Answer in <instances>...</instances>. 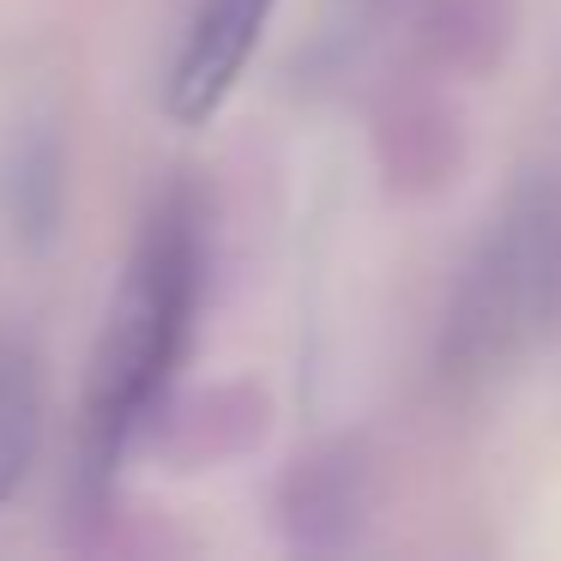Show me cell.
Returning <instances> with one entry per match:
<instances>
[{"label": "cell", "instance_id": "6da1fadb", "mask_svg": "<svg viewBox=\"0 0 561 561\" xmlns=\"http://www.w3.org/2000/svg\"><path fill=\"white\" fill-rule=\"evenodd\" d=\"M194 296H199V230L182 199L158 211L127 260L122 296L110 308V327L91 356V392H85V440L91 465L110 471L134 423L151 411L158 387L170 380L175 356L194 327Z\"/></svg>", "mask_w": 561, "mask_h": 561}, {"label": "cell", "instance_id": "7a4b0ae2", "mask_svg": "<svg viewBox=\"0 0 561 561\" xmlns=\"http://www.w3.org/2000/svg\"><path fill=\"white\" fill-rule=\"evenodd\" d=\"M556 218L537 199H525L513 218H501L495 242L483 248V260L471 266V290L459 308V339L465 351L495 356L519 339V327H531L543 314L549 290H556Z\"/></svg>", "mask_w": 561, "mask_h": 561}, {"label": "cell", "instance_id": "3957f363", "mask_svg": "<svg viewBox=\"0 0 561 561\" xmlns=\"http://www.w3.org/2000/svg\"><path fill=\"white\" fill-rule=\"evenodd\" d=\"M278 0H199L187 19L182 55L170 67V115L175 122H206L224 98L236 91L260 31H266Z\"/></svg>", "mask_w": 561, "mask_h": 561}, {"label": "cell", "instance_id": "5b68a950", "mask_svg": "<svg viewBox=\"0 0 561 561\" xmlns=\"http://www.w3.org/2000/svg\"><path fill=\"white\" fill-rule=\"evenodd\" d=\"M43 447V368L25 344L0 339V501H13Z\"/></svg>", "mask_w": 561, "mask_h": 561}, {"label": "cell", "instance_id": "277c9868", "mask_svg": "<svg viewBox=\"0 0 561 561\" xmlns=\"http://www.w3.org/2000/svg\"><path fill=\"white\" fill-rule=\"evenodd\" d=\"M61 139H55L49 122H25L13 134V151H7V170H0V194H7V218H13L19 236L43 242L61 218Z\"/></svg>", "mask_w": 561, "mask_h": 561}]
</instances>
